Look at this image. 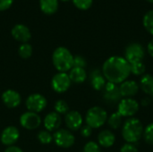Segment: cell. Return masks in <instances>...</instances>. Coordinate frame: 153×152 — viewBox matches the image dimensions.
Here are the masks:
<instances>
[{"label": "cell", "mask_w": 153, "mask_h": 152, "mask_svg": "<svg viewBox=\"0 0 153 152\" xmlns=\"http://www.w3.org/2000/svg\"><path fill=\"white\" fill-rule=\"evenodd\" d=\"M102 73L107 82L116 84L122 83L131 74L130 64L125 57L118 56H110L103 64Z\"/></svg>", "instance_id": "cell-1"}, {"label": "cell", "mask_w": 153, "mask_h": 152, "mask_svg": "<svg viewBox=\"0 0 153 152\" xmlns=\"http://www.w3.org/2000/svg\"><path fill=\"white\" fill-rule=\"evenodd\" d=\"M52 62L59 73H66L74 66V56L68 48L59 47L53 52Z\"/></svg>", "instance_id": "cell-2"}, {"label": "cell", "mask_w": 153, "mask_h": 152, "mask_svg": "<svg viewBox=\"0 0 153 152\" xmlns=\"http://www.w3.org/2000/svg\"><path fill=\"white\" fill-rule=\"evenodd\" d=\"M143 126L141 121L134 117L128 118L123 125L122 136L127 143H135L143 136Z\"/></svg>", "instance_id": "cell-3"}, {"label": "cell", "mask_w": 153, "mask_h": 152, "mask_svg": "<svg viewBox=\"0 0 153 152\" xmlns=\"http://www.w3.org/2000/svg\"><path fill=\"white\" fill-rule=\"evenodd\" d=\"M108 120L107 111L100 107H92L91 108L85 116V121L87 125L92 129H98L104 125Z\"/></svg>", "instance_id": "cell-4"}, {"label": "cell", "mask_w": 153, "mask_h": 152, "mask_svg": "<svg viewBox=\"0 0 153 152\" xmlns=\"http://www.w3.org/2000/svg\"><path fill=\"white\" fill-rule=\"evenodd\" d=\"M145 56V49L143 46L137 42L130 43L125 50V58L131 65L137 62H143Z\"/></svg>", "instance_id": "cell-5"}, {"label": "cell", "mask_w": 153, "mask_h": 152, "mask_svg": "<svg viewBox=\"0 0 153 152\" xmlns=\"http://www.w3.org/2000/svg\"><path fill=\"white\" fill-rule=\"evenodd\" d=\"M53 140L56 146L64 149L72 147L75 142L74 135L70 130L66 129H58L53 134Z\"/></svg>", "instance_id": "cell-6"}, {"label": "cell", "mask_w": 153, "mask_h": 152, "mask_svg": "<svg viewBox=\"0 0 153 152\" xmlns=\"http://www.w3.org/2000/svg\"><path fill=\"white\" fill-rule=\"evenodd\" d=\"M139 110V103L133 98H124L118 103L117 112L123 117H132Z\"/></svg>", "instance_id": "cell-7"}, {"label": "cell", "mask_w": 153, "mask_h": 152, "mask_svg": "<svg viewBox=\"0 0 153 152\" xmlns=\"http://www.w3.org/2000/svg\"><path fill=\"white\" fill-rule=\"evenodd\" d=\"M25 105L29 111L38 114L46 108L48 101L43 95L39 93H33L27 98Z\"/></svg>", "instance_id": "cell-8"}, {"label": "cell", "mask_w": 153, "mask_h": 152, "mask_svg": "<svg viewBox=\"0 0 153 152\" xmlns=\"http://www.w3.org/2000/svg\"><path fill=\"white\" fill-rule=\"evenodd\" d=\"M71 83L72 82L66 73H57L51 80V87L57 93H63L68 90Z\"/></svg>", "instance_id": "cell-9"}, {"label": "cell", "mask_w": 153, "mask_h": 152, "mask_svg": "<svg viewBox=\"0 0 153 152\" xmlns=\"http://www.w3.org/2000/svg\"><path fill=\"white\" fill-rule=\"evenodd\" d=\"M20 124L24 129L35 130L41 125V118L37 113L27 111L21 116Z\"/></svg>", "instance_id": "cell-10"}, {"label": "cell", "mask_w": 153, "mask_h": 152, "mask_svg": "<svg viewBox=\"0 0 153 152\" xmlns=\"http://www.w3.org/2000/svg\"><path fill=\"white\" fill-rule=\"evenodd\" d=\"M103 90H104L103 98L108 103L115 104L121 100L122 96L120 94L119 86H117V84L110 82H107Z\"/></svg>", "instance_id": "cell-11"}, {"label": "cell", "mask_w": 153, "mask_h": 152, "mask_svg": "<svg viewBox=\"0 0 153 152\" xmlns=\"http://www.w3.org/2000/svg\"><path fill=\"white\" fill-rule=\"evenodd\" d=\"M19 137H20L19 130L15 126L10 125L3 130V132L1 133L0 140L4 145L10 147V146H13V144L17 142Z\"/></svg>", "instance_id": "cell-12"}, {"label": "cell", "mask_w": 153, "mask_h": 152, "mask_svg": "<svg viewBox=\"0 0 153 152\" xmlns=\"http://www.w3.org/2000/svg\"><path fill=\"white\" fill-rule=\"evenodd\" d=\"M2 101L8 108H15L20 106L22 102V97L14 90H6L2 93Z\"/></svg>", "instance_id": "cell-13"}, {"label": "cell", "mask_w": 153, "mask_h": 152, "mask_svg": "<svg viewBox=\"0 0 153 152\" xmlns=\"http://www.w3.org/2000/svg\"><path fill=\"white\" fill-rule=\"evenodd\" d=\"M11 34L13 38L22 43H28V41L31 38V33L30 29L24 24H16L13 27L11 30Z\"/></svg>", "instance_id": "cell-14"}, {"label": "cell", "mask_w": 153, "mask_h": 152, "mask_svg": "<svg viewBox=\"0 0 153 152\" xmlns=\"http://www.w3.org/2000/svg\"><path fill=\"white\" fill-rule=\"evenodd\" d=\"M82 121L83 119L82 115L75 110L69 111L65 117V125L70 131H77L81 129L82 125Z\"/></svg>", "instance_id": "cell-15"}, {"label": "cell", "mask_w": 153, "mask_h": 152, "mask_svg": "<svg viewBox=\"0 0 153 152\" xmlns=\"http://www.w3.org/2000/svg\"><path fill=\"white\" fill-rule=\"evenodd\" d=\"M119 90L122 98H133L138 93L139 85L133 80H126L120 84Z\"/></svg>", "instance_id": "cell-16"}, {"label": "cell", "mask_w": 153, "mask_h": 152, "mask_svg": "<svg viewBox=\"0 0 153 152\" xmlns=\"http://www.w3.org/2000/svg\"><path fill=\"white\" fill-rule=\"evenodd\" d=\"M43 123L47 131L53 132L59 129L62 123V119L60 115L56 112H50L45 116Z\"/></svg>", "instance_id": "cell-17"}, {"label": "cell", "mask_w": 153, "mask_h": 152, "mask_svg": "<svg viewBox=\"0 0 153 152\" xmlns=\"http://www.w3.org/2000/svg\"><path fill=\"white\" fill-rule=\"evenodd\" d=\"M116 136L113 132L109 130H103L98 135V144L104 148H109L114 145Z\"/></svg>", "instance_id": "cell-18"}, {"label": "cell", "mask_w": 153, "mask_h": 152, "mask_svg": "<svg viewBox=\"0 0 153 152\" xmlns=\"http://www.w3.org/2000/svg\"><path fill=\"white\" fill-rule=\"evenodd\" d=\"M107 83V80L105 79L103 73L99 69H95L91 73V84L96 90H101L104 89Z\"/></svg>", "instance_id": "cell-19"}, {"label": "cell", "mask_w": 153, "mask_h": 152, "mask_svg": "<svg viewBox=\"0 0 153 152\" xmlns=\"http://www.w3.org/2000/svg\"><path fill=\"white\" fill-rule=\"evenodd\" d=\"M69 78L72 82L74 83H82L85 82L87 78V73L85 69L83 68H78V67H73L69 71Z\"/></svg>", "instance_id": "cell-20"}, {"label": "cell", "mask_w": 153, "mask_h": 152, "mask_svg": "<svg viewBox=\"0 0 153 152\" xmlns=\"http://www.w3.org/2000/svg\"><path fill=\"white\" fill-rule=\"evenodd\" d=\"M41 11L46 14H53L58 9V0H39Z\"/></svg>", "instance_id": "cell-21"}, {"label": "cell", "mask_w": 153, "mask_h": 152, "mask_svg": "<svg viewBox=\"0 0 153 152\" xmlns=\"http://www.w3.org/2000/svg\"><path fill=\"white\" fill-rule=\"evenodd\" d=\"M140 87L143 91L148 95H153V76L144 74L140 81Z\"/></svg>", "instance_id": "cell-22"}, {"label": "cell", "mask_w": 153, "mask_h": 152, "mask_svg": "<svg viewBox=\"0 0 153 152\" xmlns=\"http://www.w3.org/2000/svg\"><path fill=\"white\" fill-rule=\"evenodd\" d=\"M107 121H108V125L112 129L116 130V129H118L121 126V125L123 123V116L118 112H115L109 117H108Z\"/></svg>", "instance_id": "cell-23"}, {"label": "cell", "mask_w": 153, "mask_h": 152, "mask_svg": "<svg viewBox=\"0 0 153 152\" xmlns=\"http://www.w3.org/2000/svg\"><path fill=\"white\" fill-rule=\"evenodd\" d=\"M143 23L146 30L153 35V9L148 11L144 14L143 19Z\"/></svg>", "instance_id": "cell-24"}, {"label": "cell", "mask_w": 153, "mask_h": 152, "mask_svg": "<svg viewBox=\"0 0 153 152\" xmlns=\"http://www.w3.org/2000/svg\"><path fill=\"white\" fill-rule=\"evenodd\" d=\"M19 56L23 59H28L32 55V47L29 43H22L18 48Z\"/></svg>", "instance_id": "cell-25"}, {"label": "cell", "mask_w": 153, "mask_h": 152, "mask_svg": "<svg viewBox=\"0 0 153 152\" xmlns=\"http://www.w3.org/2000/svg\"><path fill=\"white\" fill-rule=\"evenodd\" d=\"M54 108L55 112L59 115H66L69 112V106L67 102L64 99H58L57 101H56Z\"/></svg>", "instance_id": "cell-26"}, {"label": "cell", "mask_w": 153, "mask_h": 152, "mask_svg": "<svg viewBox=\"0 0 153 152\" xmlns=\"http://www.w3.org/2000/svg\"><path fill=\"white\" fill-rule=\"evenodd\" d=\"M130 69H131V73H133L136 76H140L145 73L146 67H145V65L143 64V62H137V63L131 64Z\"/></svg>", "instance_id": "cell-27"}, {"label": "cell", "mask_w": 153, "mask_h": 152, "mask_svg": "<svg viewBox=\"0 0 153 152\" xmlns=\"http://www.w3.org/2000/svg\"><path fill=\"white\" fill-rule=\"evenodd\" d=\"M37 137H38V140L39 141V142L42 144H45V145L49 144L53 141V135L50 133V132H48L47 130L39 131Z\"/></svg>", "instance_id": "cell-28"}, {"label": "cell", "mask_w": 153, "mask_h": 152, "mask_svg": "<svg viewBox=\"0 0 153 152\" xmlns=\"http://www.w3.org/2000/svg\"><path fill=\"white\" fill-rule=\"evenodd\" d=\"M143 135L148 144L153 145V123H151L143 129Z\"/></svg>", "instance_id": "cell-29"}, {"label": "cell", "mask_w": 153, "mask_h": 152, "mask_svg": "<svg viewBox=\"0 0 153 152\" xmlns=\"http://www.w3.org/2000/svg\"><path fill=\"white\" fill-rule=\"evenodd\" d=\"M72 1L74 4L80 10L89 9L93 3V0H72Z\"/></svg>", "instance_id": "cell-30"}, {"label": "cell", "mask_w": 153, "mask_h": 152, "mask_svg": "<svg viewBox=\"0 0 153 152\" xmlns=\"http://www.w3.org/2000/svg\"><path fill=\"white\" fill-rule=\"evenodd\" d=\"M82 152H100V145L95 142H89L83 147Z\"/></svg>", "instance_id": "cell-31"}, {"label": "cell", "mask_w": 153, "mask_h": 152, "mask_svg": "<svg viewBox=\"0 0 153 152\" xmlns=\"http://www.w3.org/2000/svg\"><path fill=\"white\" fill-rule=\"evenodd\" d=\"M87 65L86 59L82 56H74V66L73 67H78V68H85Z\"/></svg>", "instance_id": "cell-32"}, {"label": "cell", "mask_w": 153, "mask_h": 152, "mask_svg": "<svg viewBox=\"0 0 153 152\" xmlns=\"http://www.w3.org/2000/svg\"><path fill=\"white\" fill-rule=\"evenodd\" d=\"M120 152H139L137 147L133 143H126L121 147Z\"/></svg>", "instance_id": "cell-33"}, {"label": "cell", "mask_w": 153, "mask_h": 152, "mask_svg": "<svg viewBox=\"0 0 153 152\" xmlns=\"http://www.w3.org/2000/svg\"><path fill=\"white\" fill-rule=\"evenodd\" d=\"M91 133H92V128L90 127L89 125H86L81 127V134H82V137L88 138V137H90L91 135Z\"/></svg>", "instance_id": "cell-34"}, {"label": "cell", "mask_w": 153, "mask_h": 152, "mask_svg": "<svg viewBox=\"0 0 153 152\" xmlns=\"http://www.w3.org/2000/svg\"><path fill=\"white\" fill-rule=\"evenodd\" d=\"M13 0H0V12L5 11L11 7Z\"/></svg>", "instance_id": "cell-35"}, {"label": "cell", "mask_w": 153, "mask_h": 152, "mask_svg": "<svg viewBox=\"0 0 153 152\" xmlns=\"http://www.w3.org/2000/svg\"><path fill=\"white\" fill-rule=\"evenodd\" d=\"M4 152H23L22 150L17 146H10V147H7V149L4 151Z\"/></svg>", "instance_id": "cell-36"}, {"label": "cell", "mask_w": 153, "mask_h": 152, "mask_svg": "<svg viewBox=\"0 0 153 152\" xmlns=\"http://www.w3.org/2000/svg\"><path fill=\"white\" fill-rule=\"evenodd\" d=\"M147 51H148V53L150 54V56H152L153 57V38L150 40V42L148 43Z\"/></svg>", "instance_id": "cell-37"}, {"label": "cell", "mask_w": 153, "mask_h": 152, "mask_svg": "<svg viewBox=\"0 0 153 152\" xmlns=\"http://www.w3.org/2000/svg\"><path fill=\"white\" fill-rule=\"evenodd\" d=\"M141 104L143 106V107H147V106H149L150 104H151V99H149V98H144V99H143V100H142V102H141Z\"/></svg>", "instance_id": "cell-38"}, {"label": "cell", "mask_w": 153, "mask_h": 152, "mask_svg": "<svg viewBox=\"0 0 153 152\" xmlns=\"http://www.w3.org/2000/svg\"><path fill=\"white\" fill-rule=\"evenodd\" d=\"M146 1H148L149 3H152L153 4V0H146Z\"/></svg>", "instance_id": "cell-39"}, {"label": "cell", "mask_w": 153, "mask_h": 152, "mask_svg": "<svg viewBox=\"0 0 153 152\" xmlns=\"http://www.w3.org/2000/svg\"><path fill=\"white\" fill-rule=\"evenodd\" d=\"M61 1H63V2H68V1H70V0H61Z\"/></svg>", "instance_id": "cell-40"}, {"label": "cell", "mask_w": 153, "mask_h": 152, "mask_svg": "<svg viewBox=\"0 0 153 152\" xmlns=\"http://www.w3.org/2000/svg\"><path fill=\"white\" fill-rule=\"evenodd\" d=\"M152 96H153V95H152Z\"/></svg>", "instance_id": "cell-41"}]
</instances>
